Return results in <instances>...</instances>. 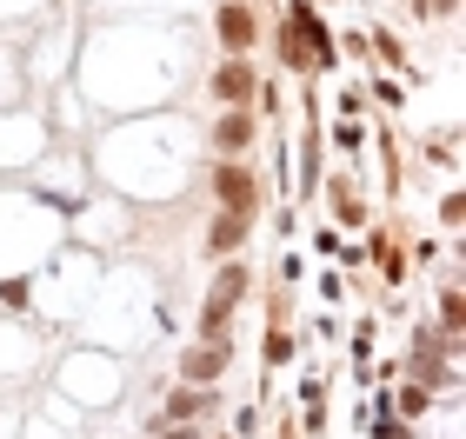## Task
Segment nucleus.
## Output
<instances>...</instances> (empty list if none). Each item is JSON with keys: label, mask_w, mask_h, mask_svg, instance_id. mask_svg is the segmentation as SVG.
Returning a JSON list of instances; mask_svg holds the SVG:
<instances>
[{"label": "nucleus", "mask_w": 466, "mask_h": 439, "mask_svg": "<svg viewBox=\"0 0 466 439\" xmlns=\"http://www.w3.org/2000/svg\"><path fill=\"white\" fill-rule=\"evenodd\" d=\"M220 27H227V40H247V14H240V7H227Z\"/></svg>", "instance_id": "nucleus-1"}]
</instances>
